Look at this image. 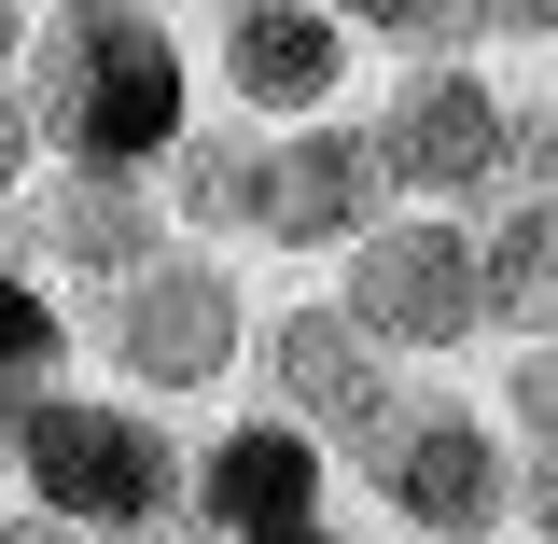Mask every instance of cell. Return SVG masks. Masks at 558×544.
I'll list each match as a JSON object with an SVG mask.
<instances>
[{"instance_id": "cell-11", "label": "cell", "mask_w": 558, "mask_h": 544, "mask_svg": "<svg viewBox=\"0 0 558 544\" xmlns=\"http://www.w3.org/2000/svg\"><path fill=\"white\" fill-rule=\"evenodd\" d=\"M488 307H517V322H558V209H531V223L488 252Z\"/></svg>"}, {"instance_id": "cell-12", "label": "cell", "mask_w": 558, "mask_h": 544, "mask_svg": "<svg viewBox=\"0 0 558 544\" xmlns=\"http://www.w3.org/2000/svg\"><path fill=\"white\" fill-rule=\"evenodd\" d=\"M517 406H531V419L558 433V349H545V363H517Z\"/></svg>"}, {"instance_id": "cell-4", "label": "cell", "mask_w": 558, "mask_h": 544, "mask_svg": "<svg viewBox=\"0 0 558 544\" xmlns=\"http://www.w3.org/2000/svg\"><path fill=\"white\" fill-rule=\"evenodd\" d=\"M475 252H461V238H377V252H363V336H461V322H475Z\"/></svg>"}, {"instance_id": "cell-15", "label": "cell", "mask_w": 558, "mask_h": 544, "mask_svg": "<svg viewBox=\"0 0 558 544\" xmlns=\"http://www.w3.org/2000/svg\"><path fill=\"white\" fill-rule=\"evenodd\" d=\"M252 544H336V531H307V517H293V531H252Z\"/></svg>"}, {"instance_id": "cell-3", "label": "cell", "mask_w": 558, "mask_h": 544, "mask_svg": "<svg viewBox=\"0 0 558 544\" xmlns=\"http://www.w3.org/2000/svg\"><path fill=\"white\" fill-rule=\"evenodd\" d=\"M112 336H126L140 377H168V391H196V377H223V336H238V293H223V266H154L112 307Z\"/></svg>"}, {"instance_id": "cell-1", "label": "cell", "mask_w": 558, "mask_h": 544, "mask_svg": "<svg viewBox=\"0 0 558 544\" xmlns=\"http://www.w3.org/2000/svg\"><path fill=\"white\" fill-rule=\"evenodd\" d=\"M57 126H70V154H98V168L168 154V126H182V57H168L140 14H84L57 43Z\"/></svg>"}, {"instance_id": "cell-16", "label": "cell", "mask_w": 558, "mask_h": 544, "mask_svg": "<svg viewBox=\"0 0 558 544\" xmlns=\"http://www.w3.org/2000/svg\"><path fill=\"white\" fill-rule=\"evenodd\" d=\"M545 531H558V461H545Z\"/></svg>"}, {"instance_id": "cell-9", "label": "cell", "mask_w": 558, "mask_h": 544, "mask_svg": "<svg viewBox=\"0 0 558 544\" xmlns=\"http://www.w3.org/2000/svg\"><path fill=\"white\" fill-rule=\"evenodd\" d=\"M209 517L293 531V517H307V447H293V433H223V447H209Z\"/></svg>"}, {"instance_id": "cell-2", "label": "cell", "mask_w": 558, "mask_h": 544, "mask_svg": "<svg viewBox=\"0 0 558 544\" xmlns=\"http://www.w3.org/2000/svg\"><path fill=\"white\" fill-rule=\"evenodd\" d=\"M28 488L57 517L126 531V517H154V488H168V447L140 419H98V406H28Z\"/></svg>"}, {"instance_id": "cell-10", "label": "cell", "mask_w": 558, "mask_h": 544, "mask_svg": "<svg viewBox=\"0 0 558 544\" xmlns=\"http://www.w3.org/2000/svg\"><path fill=\"white\" fill-rule=\"evenodd\" d=\"M279 391H293L307 419H363V406H377L363 336H336V322H279Z\"/></svg>"}, {"instance_id": "cell-6", "label": "cell", "mask_w": 558, "mask_h": 544, "mask_svg": "<svg viewBox=\"0 0 558 544\" xmlns=\"http://www.w3.org/2000/svg\"><path fill=\"white\" fill-rule=\"evenodd\" d=\"M391 168H405V182H433V196L488 182V168H502V112H488V84L433 70V84H418L405 112H391Z\"/></svg>"}, {"instance_id": "cell-5", "label": "cell", "mask_w": 558, "mask_h": 544, "mask_svg": "<svg viewBox=\"0 0 558 544\" xmlns=\"http://www.w3.org/2000/svg\"><path fill=\"white\" fill-rule=\"evenodd\" d=\"M391 503H405L418 531H488V517H502V475H488V433L475 419H405V433H391Z\"/></svg>"}, {"instance_id": "cell-7", "label": "cell", "mask_w": 558, "mask_h": 544, "mask_svg": "<svg viewBox=\"0 0 558 544\" xmlns=\"http://www.w3.org/2000/svg\"><path fill=\"white\" fill-rule=\"evenodd\" d=\"M336 14H293V0H252L238 14V43H223V84L238 98H266V112H307V98H336Z\"/></svg>"}, {"instance_id": "cell-13", "label": "cell", "mask_w": 558, "mask_h": 544, "mask_svg": "<svg viewBox=\"0 0 558 544\" xmlns=\"http://www.w3.org/2000/svg\"><path fill=\"white\" fill-rule=\"evenodd\" d=\"M336 14H377V28H433V0H336Z\"/></svg>"}, {"instance_id": "cell-14", "label": "cell", "mask_w": 558, "mask_h": 544, "mask_svg": "<svg viewBox=\"0 0 558 544\" xmlns=\"http://www.w3.org/2000/svg\"><path fill=\"white\" fill-rule=\"evenodd\" d=\"M517 154H531V168H558V112H531V126H517Z\"/></svg>"}, {"instance_id": "cell-17", "label": "cell", "mask_w": 558, "mask_h": 544, "mask_svg": "<svg viewBox=\"0 0 558 544\" xmlns=\"http://www.w3.org/2000/svg\"><path fill=\"white\" fill-rule=\"evenodd\" d=\"M517 14H558V0H517Z\"/></svg>"}, {"instance_id": "cell-8", "label": "cell", "mask_w": 558, "mask_h": 544, "mask_svg": "<svg viewBox=\"0 0 558 544\" xmlns=\"http://www.w3.org/2000/svg\"><path fill=\"white\" fill-rule=\"evenodd\" d=\"M377 168H391V140H307V154L266 168V223L279 238H336V223H363Z\"/></svg>"}]
</instances>
